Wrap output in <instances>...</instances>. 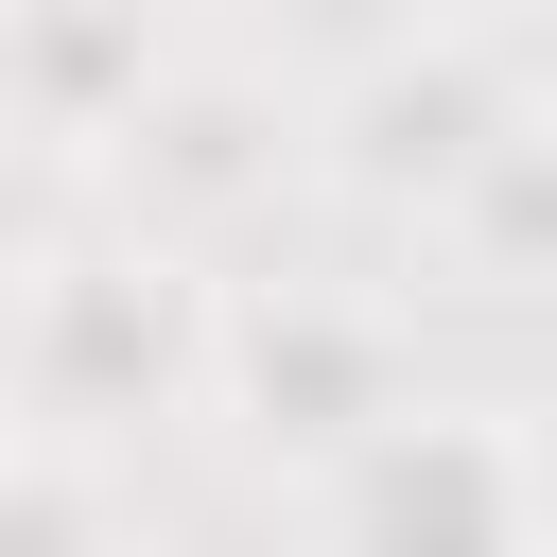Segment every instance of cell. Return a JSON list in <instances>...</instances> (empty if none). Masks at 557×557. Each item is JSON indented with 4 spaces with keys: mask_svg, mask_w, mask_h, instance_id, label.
<instances>
[{
    "mask_svg": "<svg viewBox=\"0 0 557 557\" xmlns=\"http://www.w3.org/2000/svg\"><path fill=\"white\" fill-rule=\"evenodd\" d=\"M209 400H226L261 453L331 470V453H366V435L400 418V331H383L366 296H313V278L209 296Z\"/></svg>",
    "mask_w": 557,
    "mask_h": 557,
    "instance_id": "3",
    "label": "cell"
},
{
    "mask_svg": "<svg viewBox=\"0 0 557 557\" xmlns=\"http://www.w3.org/2000/svg\"><path fill=\"white\" fill-rule=\"evenodd\" d=\"M0 435H17V418H0Z\"/></svg>",
    "mask_w": 557,
    "mask_h": 557,
    "instance_id": "10",
    "label": "cell"
},
{
    "mask_svg": "<svg viewBox=\"0 0 557 557\" xmlns=\"http://www.w3.org/2000/svg\"><path fill=\"white\" fill-rule=\"evenodd\" d=\"M0 400L17 435L87 453V435H139V418H191L209 400V278L174 244H52L0 313Z\"/></svg>",
    "mask_w": 557,
    "mask_h": 557,
    "instance_id": "1",
    "label": "cell"
},
{
    "mask_svg": "<svg viewBox=\"0 0 557 557\" xmlns=\"http://www.w3.org/2000/svg\"><path fill=\"white\" fill-rule=\"evenodd\" d=\"M435 209L470 226V278H487V296H522V278H540V244H557V139H540V122H505Z\"/></svg>",
    "mask_w": 557,
    "mask_h": 557,
    "instance_id": "7",
    "label": "cell"
},
{
    "mask_svg": "<svg viewBox=\"0 0 557 557\" xmlns=\"http://www.w3.org/2000/svg\"><path fill=\"white\" fill-rule=\"evenodd\" d=\"M104 174L139 191V244L191 261V226H226V209L278 191V104H261L244 70H191V52H174V70L139 87V122L104 139Z\"/></svg>",
    "mask_w": 557,
    "mask_h": 557,
    "instance_id": "5",
    "label": "cell"
},
{
    "mask_svg": "<svg viewBox=\"0 0 557 557\" xmlns=\"http://www.w3.org/2000/svg\"><path fill=\"white\" fill-rule=\"evenodd\" d=\"M331 557H540V453L505 400H400L366 453H331Z\"/></svg>",
    "mask_w": 557,
    "mask_h": 557,
    "instance_id": "2",
    "label": "cell"
},
{
    "mask_svg": "<svg viewBox=\"0 0 557 557\" xmlns=\"http://www.w3.org/2000/svg\"><path fill=\"white\" fill-rule=\"evenodd\" d=\"M0 557H122L104 470H87V453H52V435H0Z\"/></svg>",
    "mask_w": 557,
    "mask_h": 557,
    "instance_id": "8",
    "label": "cell"
},
{
    "mask_svg": "<svg viewBox=\"0 0 557 557\" xmlns=\"http://www.w3.org/2000/svg\"><path fill=\"white\" fill-rule=\"evenodd\" d=\"M505 122H522V87H505L470 35H435V17H418L400 52H366V70H348V104H331V174H348L366 209H435Z\"/></svg>",
    "mask_w": 557,
    "mask_h": 557,
    "instance_id": "4",
    "label": "cell"
},
{
    "mask_svg": "<svg viewBox=\"0 0 557 557\" xmlns=\"http://www.w3.org/2000/svg\"><path fill=\"white\" fill-rule=\"evenodd\" d=\"M313 17H400V0H313Z\"/></svg>",
    "mask_w": 557,
    "mask_h": 557,
    "instance_id": "9",
    "label": "cell"
},
{
    "mask_svg": "<svg viewBox=\"0 0 557 557\" xmlns=\"http://www.w3.org/2000/svg\"><path fill=\"white\" fill-rule=\"evenodd\" d=\"M157 70H174L157 0H0V122L52 139V157H104Z\"/></svg>",
    "mask_w": 557,
    "mask_h": 557,
    "instance_id": "6",
    "label": "cell"
}]
</instances>
